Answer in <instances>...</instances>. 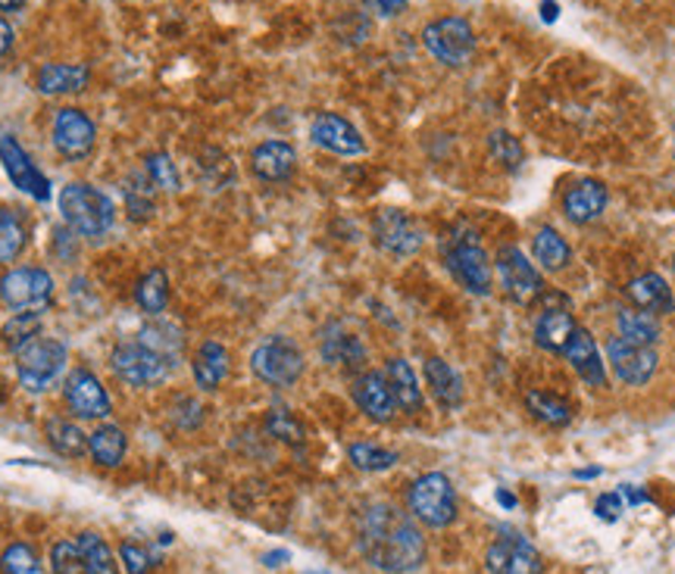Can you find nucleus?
<instances>
[{"label": "nucleus", "instance_id": "38", "mask_svg": "<svg viewBox=\"0 0 675 574\" xmlns=\"http://www.w3.org/2000/svg\"><path fill=\"white\" fill-rule=\"evenodd\" d=\"M122 194H125V209H129V216H132L135 222H144V219L154 216V182H150V179L132 175V179L125 182Z\"/></svg>", "mask_w": 675, "mask_h": 574}, {"label": "nucleus", "instance_id": "13", "mask_svg": "<svg viewBox=\"0 0 675 574\" xmlns=\"http://www.w3.org/2000/svg\"><path fill=\"white\" fill-rule=\"evenodd\" d=\"M375 244L391 256H413L422 247V229L400 209H382L373 222Z\"/></svg>", "mask_w": 675, "mask_h": 574}, {"label": "nucleus", "instance_id": "42", "mask_svg": "<svg viewBox=\"0 0 675 574\" xmlns=\"http://www.w3.org/2000/svg\"><path fill=\"white\" fill-rule=\"evenodd\" d=\"M50 569H53V574H92L88 559H85V552L79 547V540H75V544H70V540L53 544V550H50Z\"/></svg>", "mask_w": 675, "mask_h": 574}, {"label": "nucleus", "instance_id": "34", "mask_svg": "<svg viewBox=\"0 0 675 574\" xmlns=\"http://www.w3.org/2000/svg\"><path fill=\"white\" fill-rule=\"evenodd\" d=\"M138 341L144 346H150V350H157L160 356H166L172 366L179 363V356H182V334H179V328H172V325L166 322H150L141 328Z\"/></svg>", "mask_w": 675, "mask_h": 574}, {"label": "nucleus", "instance_id": "39", "mask_svg": "<svg viewBox=\"0 0 675 574\" xmlns=\"http://www.w3.org/2000/svg\"><path fill=\"white\" fill-rule=\"evenodd\" d=\"M79 547H82L85 559H88V569H92V574H119L113 550L107 547V540H104L100 534H92V530H88V534H82V537H79Z\"/></svg>", "mask_w": 675, "mask_h": 574}, {"label": "nucleus", "instance_id": "45", "mask_svg": "<svg viewBox=\"0 0 675 574\" xmlns=\"http://www.w3.org/2000/svg\"><path fill=\"white\" fill-rule=\"evenodd\" d=\"M266 431L279 437L281 443H291V447L303 443V425L288 410H279V406L269 410V415H266Z\"/></svg>", "mask_w": 675, "mask_h": 574}, {"label": "nucleus", "instance_id": "15", "mask_svg": "<svg viewBox=\"0 0 675 574\" xmlns=\"http://www.w3.org/2000/svg\"><path fill=\"white\" fill-rule=\"evenodd\" d=\"M485 565L491 574H541L544 562L538 550L522 537H501L485 552Z\"/></svg>", "mask_w": 675, "mask_h": 574}, {"label": "nucleus", "instance_id": "18", "mask_svg": "<svg viewBox=\"0 0 675 574\" xmlns=\"http://www.w3.org/2000/svg\"><path fill=\"white\" fill-rule=\"evenodd\" d=\"M353 400L373 422H391L395 418V393L388 388V378L378 371H363L353 381Z\"/></svg>", "mask_w": 675, "mask_h": 574}, {"label": "nucleus", "instance_id": "6", "mask_svg": "<svg viewBox=\"0 0 675 574\" xmlns=\"http://www.w3.org/2000/svg\"><path fill=\"white\" fill-rule=\"evenodd\" d=\"M110 368H113L119 381H125L129 388H157V384H164L176 366L166 356H160L157 350L144 346L141 341H132V344H119L113 350Z\"/></svg>", "mask_w": 675, "mask_h": 574}, {"label": "nucleus", "instance_id": "47", "mask_svg": "<svg viewBox=\"0 0 675 574\" xmlns=\"http://www.w3.org/2000/svg\"><path fill=\"white\" fill-rule=\"evenodd\" d=\"M623 509H626V503H623L619 493H604V497L598 500V518H601V522H619Z\"/></svg>", "mask_w": 675, "mask_h": 574}, {"label": "nucleus", "instance_id": "12", "mask_svg": "<svg viewBox=\"0 0 675 574\" xmlns=\"http://www.w3.org/2000/svg\"><path fill=\"white\" fill-rule=\"evenodd\" d=\"M0 162H3V169H7V175H10V182L16 184L23 194H28V197L38 200V204L50 200V182H47V175L32 162V157L25 154V147L20 141L10 138V135L0 138Z\"/></svg>", "mask_w": 675, "mask_h": 574}, {"label": "nucleus", "instance_id": "32", "mask_svg": "<svg viewBox=\"0 0 675 574\" xmlns=\"http://www.w3.org/2000/svg\"><path fill=\"white\" fill-rule=\"evenodd\" d=\"M88 450H92V456L97 465H104V468H117L119 462H122V456H125V435H122V428H117V425H104V428H97V431L88 437Z\"/></svg>", "mask_w": 675, "mask_h": 574}, {"label": "nucleus", "instance_id": "40", "mask_svg": "<svg viewBox=\"0 0 675 574\" xmlns=\"http://www.w3.org/2000/svg\"><path fill=\"white\" fill-rule=\"evenodd\" d=\"M0 572L3 574H47L38 552L28 544H10L0 552Z\"/></svg>", "mask_w": 675, "mask_h": 574}, {"label": "nucleus", "instance_id": "27", "mask_svg": "<svg viewBox=\"0 0 675 574\" xmlns=\"http://www.w3.org/2000/svg\"><path fill=\"white\" fill-rule=\"evenodd\" d=\"M323 359L328 366L360 368L366 359V350L360 344V338L348 334L341 325H328L326 338H323Z\"/></svg>", "mask_w": 675, "mask_h": 574}, {"label": "nucleus", "instance_id": "37", "mask_svg": "<svg viewBox=\"0 0 675 574\" xmlns=\"http://www.w3.org/2000/svg\"><path fill=\"white\" fill-rule=\"evenodd\" d=\"M25 247V222L20 212L0 209V262H13Z\"/></svg>", "mask_w": 675, "mask_h": 574}, {"label": "nucleus", "instance_id": "5", "mask_svg": "<svg viewBox=\"0 0 675 574\" xmlns=\"http://www.w3.org/2000/svg\"><path fill=\"white\" fill-rule=\"evenodd\" d=\"M251 371L269 388H291L303 375V353L291 338H266L251 353Z\"/></svg>", "mask_w": 675, "mask_h": 574}, {"label": "nucleus", "instance_id": "17", "mask_svg": "<svg viewBox=\"0 0 675 574\" xmlns=\"http://www.w3.org/2000/svg\"><path fill=\"white\" fill-rule=\"evenodd\" d=\"M67 403H70V410L79 418H107V415L113 413L104 384L85 368H79V371L70 375V381H67Z\"/></svg>", "mask_w": 675, "mask_h": 574}, {"label": "nucleus", "instance_id": "23", "mask_svg": "<svg viewBox=\"0 0 675 574\" xmlns=\"http://www.w3.org/2000/svg\"><path fill=\"white\" fill-rule=\"evenodd\" d=\"M191 371H194V381H197L201 391H216L229 375V350L219 341H204L197 356H194Z\"/></svg>", "mask_w": 675, "mask_h": 574}, {"label": "nucleus", "instance_id": "35", "mask_svg": "<svg viewBox=\"0 0 675 574\" xmlns=\"http://www.w3.org/2000/svg\"><path fill=\"white\" fill-rule=\"evenodd\" d=\"M526 406H529V413L535 415L538 422L554 425V428H563V425H569V422H572V410H569V403H566V400H559V396H554V393L532 391L529 396H526Z\"/></svg>", "mask_w": 675, "mask_h": 574}, {"label": "nucleus", "instance_id": "26", "mask_svg": "<svg viewBox=\"0 0 675 574\" xmlns=\"http://www.w3.org/2000/svg\"><path fill=\"white\" fill-rule=\"evenodd\" d=\"M425 381H429V391L438 400L442 410H457L463 403V381L454 371V366H447L444 359L425 363Z\"/></svg>", "mask_w": 675, "mask_h": 574}, {"label": "nucleus", "instance_id": "9", "mask_svg": "<svg viewBox=\"0 0 675 574\" xmlns=\"http://www.w3.org/2000/svg\"><path fill=\"white\" fill-rule=\"evenodd\" d=\"M0 300L16 313H41L53 300V278L35 266L10 269L0 278Z\"/></svg>", "mask_w": 675, "mask_h": 574}, {"label": "nucleus", "instance_id": "20", "mask_svg": "<svg viewBox=\"0 0 675 574\" xmlns=\"http://www.w3.org/2000/svg\"><path fill=\"white\" fill-rule=\"evenodd\" d=\"M606 209V187L598 179H579L563 194V212L569 222L588 225Z\"/></svg>", "mask_w": 675, "mask_h": 574}, {"label": "nucleus", "instance_id": "56", "mask_svg": "<svg viewBox=\"0 0 675 574\" xmlns=\"http://www.w3.org/2000/svg\"><path fill=\"white\" fill-rule=\"evenodd\" d=\"M673 269H675V256H673Z\"/></svg>", "mask_w": 675, "mask_h": 574}, {"label": "nucleus", "instance_id": "29", "mask_svg": "<svg viewBox=\"0 0 675 574\" xmlns=\"http://www.w3.org/2000/svg\"><path fill=\"white\" fill-rule=\"evenodd\" d=\"M45 431L50 447L67 460H82L88 453V435L70 418H47Z\"/></svg>", "mask_w": 675, "mask_h": 574}, {"label": "nucleus", "instance_id": "2", "mask_svg": "<svg viewBox=\"0 0 675 574\" xmlns=\"http://www.w3.org/2000/svg\"><path fill=\"white\" fill-rule=\"evenodd\" d=\"M60 212H63L67 225L82 237L107 234L113 229V219H117L113 200L104 191L82 182H72L60 191Z\"/></svg>", "mask_w": 675, "mask_h": 574}, {"label": "nucleus", "instance_id": "22", "mask_svg": "<svg viewBox=\"0 0 675 574\" xmlns=\"http://www.w3.org/2000/svg\"><path fill=\"white\" fill-rule=\"evenodd\" d=\"M626 294L635 303V309H644V313H653V316H666L675 309L673 288L666 284V278L656 276V272H644L635 281H629Z\"/></svg>", "mask_w": 675, "mask_h": 574}, {"label": "nucleus", "instance_id": "43", "mask_svg": "<svg viewBox=\"0 0 675 574\" xmlns=\"http://www.w3.org/2000/svg\"><path fill=\"white\" fill-rule=\"evenodd\" d=\"M144 172H147V179L154 182V187H160V191L176 194V191L182 187L179 169H176V162H172L169 154H147V157H144Z\"/></svg>", "mask_w": 675, "mask_h": 574}, {"label": "nucleus", "instance_id": "25", "mask_svg": "<svg viewBox=\"0 0 675 574\" xmlns=\"http://www.w3.org/2000/svg\"><path fill=\"white\" fill-rule=\"evenodd\" d=\"M88 78H92L88 66H79V63H50V66L38 72V91L47 94V97L79 94L88 88Z\"/></svg>", "mask_w": 675, "mask_h": 574}, {"label": "nucleus", "instance_id": "10", "mask_svg": "<svg viewBox=\"0 0 675 574\" xmlns=\"http://www.w3.org/2000/svg\"><path fill=\"white\" fill-rule=\"evenodd\" d=\"M497 276H501V284H504V294L513 303H519V306H532L544 294V278L538 276V269L519 247L501 251V256H497Z\"/></svg>", "mask_w": 675, "mask_h": 574}, {"label": "nucleus", "instance_id": "1", "mask_svg": "<svg viewBox=\"0 0 675 574\" xmlns=\"http://www.w3.org/2000/svg\"><path fill=\"white\" fill-rule=\"evenodd\" d=\"M357 547L363 559L388 574L417 572L425 562V540L420 528L395 505H370L357 525Z\"/></svg>", "mask_w": 675, "mask_h": 574}, {"label": "nucleus", "instance_id": "41", "mask_svg": "<svg viewBox=\"0 0 675 574\" xmlns=\"http://www.w3.org/2000/svg\"><path fill=\"white\" fill-rule=\"evenodd\" d=\"M489 150H491V160L497 162V166H504L507 172H516L519 166H522V160H526V150H522V144H519V138H513L510 132H491L489 138Z\"/></svg>", "mask_w": 675, "mask_h": 574}, {"label": "nucleus", "instance_id": "51", "mask_svg": "<svg viewBox=\"0 0 675 574\" xmlns=\"http://www.w3.org/2000/svg\"><path fill=\"white\" fill-rule=\"evenodd\" d=\"M559 16V7L554 3V0H541V20L544 23H557Z\"/></svg>", "mask_w": 675, "mask_h": 574}, {"label": "nucleus", "instance_id": "31", "mask_svg": "<svg viewBox=\"0 0 675 574\" xmlns=\"http://www.w3.org/2000/svg\"><path fill=\"white\" fill-rule=\"evenodd\" d=\"M532 253H535L538 262H541L544 269H551V272L566 269L569 259H572V251H569L566 237H563L557 229H551V225L538 229L535 241H532Z\"/></svg>", "mask_w": 675, "mask_h": 574}, {"label": "nucleus", "instance_id": "44", "mask_svg": "<svg viewBox=\"0 0 675 574\" xmlns=\"http://www.w3.org/2000/svg\"><path fill=\"white\" fill-rule=\"evenodd\" d=\"M348 456L360 472H385V468L397 465V453L385 450V447H375V443H353Z\"/></svg>", "mask_w": 675, "mask_h": 574}, {"label": "nucleus", "instance_id": "3", "mask_svg": "<svg viewBox=\"0 0 675 574\" xmlns=\"http://www.w3.org/2000/svg\"><path fill=\"white\" fill-rule=\"evenodd\" d=\"M70 359V350L63 341H53V338H38L28 346H23L16 353V375H20V384L28 393H45L60 371L67 368Z\"/></svg>", "mask_w": 675, "mask_h": 574}, {"label": "nucleus", "instance_id": "24", "mask_svg": "<svg viewBox=\"0 0 675 574\" xmlns=\"http://www.w3.org/2000/svg\"><path fill=\"white\" fill-rule=\"evenodd\" d=\"M385 378H388V388L395 393L397 410H403L407 415H420L425 400H422L420 381H417V371L410 368V363L407 359H391Z\"/></svg>", "mask_w": 675, "mask_h": 574}, {"label": "nucleus", "instance_id": "48", "mask_svg": "<svg viewBox=\"0 0 675 574\" xmlns=\"http://www.w3.org/2000/svg\"><path fill=\"white\" fill-rule=\"evenodd\" d=\"M366 7H370L373 13H378V16L391 20V16H400V13L407 10V0H366Z\"/></svg>", "mask_w": 675, "mask_h": 574}, {"label": "nucleus", "instance_id": "33", "mask_svg": "<svg viewBox=\"0 0 675 574\" xmlns=\"http://www.w3.org/2000/svg\"><path fill=\"white\" fill-rule=\"evenodd\" d=\"M135 303L150 316L164 313L166 303H169V278H166L164 269H150L147 276L141 278L138 288H135Z\"/></svg>", "mask_w": 675, "mask_h": 574}, {"label": "nucleus", "instance_id": "11", "mask_svg": "<svg viewBox=\"0 0 675 574\" xmlns=\"http://www.w3.org/2000/svg\"><path fill=\"white\" fill-rule=\"evenodd\" d=\"M606 359H610V366L616 371V378L623 384H631V388L648 384L653 378V371H656V363H660L653 346L631 344V341L619 338V334L606 341Z\"/></svg>", "mask_w": 675, "mask_h": 574}, {"label": "nucleus", "instance_id": "30", "mask_svg": "<svg viewBox=\"0 0 675 574\" xmlns=\"http://www.w3.org/2000/svg\"><path fill=\"white\" fill-rule=\"evenodd\" d=\"M616 331L631 344L653 346L660 341V322L653 313H644V309H623L616 316Z\"/></svg>", "mask_w": 675, "mask_h": 574}, {"label": "nucleus", "instance_id": "28", "mask_svg": "<svg viewBox=\"0 0 675 574\" xmlns=\"http://www.w3.org/2000/svg\"><path fill=\"white\" fill-rule=\"evenodd\" d=\"M572 331H576V322H572L569 313L547 309V313L538 316L535 344L541 346V350H547V353H563L566 344H569V338H572Z\"/></svg>", "mask_w": 675, "mask_h": 574}, {"label": "nucleus", "instance_id": "54", "mask_svg": "<svg viewBox=\"0 0 675 574\" xmlns=\"http://www.w3.org/2000/svg\"><path fill=\"white\" fill-rule=\"evenodd\" d=\"M25 0H0V10H20Z\"/></svg>", "mask_w": 675, "mask_h": 574}, {"label": "nucleus", "instance_id": "4", "mask_svg": "<svg viewBox=\"0 0 675 574\" xmlns=\"http://www.w3.org/2000/svg\"><path fill=\"white\" fill-rule=\"evenodd\" d=\"M407 505L429 528H447L457 518V493L450 478L442 472H429L417 478L407 493Z\"/></svg>", "mask_w": 675, "mask_h": 574}, {"label": "nucleus", "instance_id": "8", "mask_svg": "<svg viewBox=\"0 0 675 574\" xmlns=\"http://www.w3.org/2000/svg\"><path fill=\"white\" fill-rule=\"evenodd\" d=\"M447 269L469 294H479V297H489L491 294V281L494 278H491L489 253L482 251V244H479V237L472 231H463L447 247Z\"/></svg>", "mask_w": 675, "mask_h": 574}, {"label": "nucleus", "instance_id": "7", "mask_svg": "<svg viewBox=\"0 0 675 574\" xmlns=\"http://www.w3.org/2000/svg\"><path fill=\"white\" fill-rule=\"evenodd\" d=\"M422 45L438 63L460 70V66H466L472 60L475 35H472V25L466 23L463 16H444V20L425 25Z\"/></svg>", "mask_w": 675, "mask_h": 574}, {"label": "nucleus", "instance_id": "19", "mask_svg": "<svg viewBox=\"0 0 675 574\" xmlns=\"http://www.w3.org/2000/svg\"><path fill=\"white\" fill-rule=\"evenodd\" d=\"M298 154L288 141H263L251 154V169L263 182H288L294 175Z\"/></svg>", "mask_w": 675, "mask_h": 574}, {"label": "nucleus", "instance_id": "14", "mask_svg": "<svg viewBox=\"0 0 675 574\" xmlns=\"http://www.w3.org/2000/svg\"><path fill=\"white\" fill-rule=\"evenodd\" d=\"M97 141V129L88 119V113L67 107L53 115V147L67 157V160H82L94 150Z\"/></svg>", "mask_w": 675, "mask_h": 574}, {"label": "nucleus", "instance_id": "55", "mask_svg": "<svg viewBox=\"0 0 675 574\" xmlns=\"http://www.w3.org/2000/svg\"><path fill=\"white\" fill-rule=\"evenodd\" d=\"M594 475H601V468H584V472H576V478H594Z\"/></svg>", "mask_w": 675, "mask_h": 574}, {"label": "nucleus", "instance_id": "46", "mask_svg": "<svg viewBox=\"0 0 675 574\" xmlns=\"http://www.w3.org/2000/svg\"><path fill=\"white\" fill-rule=\"evenodd\" d=\"M122 562H125V572L129 574H147L150 572V555H147V550L144 547H138V544H132V540H125L122 544Z\"/></svg>", "mask_w": 675, "mask_h": 574}, {"label": "nucleus", "instance_id": "36", "mask_svg": "<svg viewBox=\"0 0 675 574\" xmlns=\"http://www.w3.org/2000/svg\"><path fill=\"white\" fill-rule=\"evenodd\" d=\"M41 334V313H16L10 322L3 325L0 338H3V346L20 353L23 346H28L32 341H38Z\"/></svg>", "mask_w": 675, "mask_h": 574}, {"label": "nucleus", "instance_id": "53", "mask_svg": "<svg viewBox=\"0 0 675 574\" xmlns=\"http://www.w3.org/2000/svg\"><path fill=\"white\" fill-rule=\"evenodd\" d=\"M497 503L510 505V509H513V505H516V497H513L510 490H497Z\"/></svg>", "mask_w": 675, "mask_h": 574}, {"label": "nucleus", "instance_id": "49", "mask_svg": "<svg viewBox=\"0 0 675 574\" xmlns=\"http://www.w3.org/2000/svg\"><path fill=\"white\" fill-rule=\"evenodd\" d=\"M619 497H623V503H629V505L648 503V493H644V490H638V487H631V484H623V487H619Z\"/></svg>", "mask_w": 675, "mask_h": 574}, {"label": "nucleus", "instance_id": "52", "mask_svg": "<svg viewBox=\"0 0 675 574\" xmlns=\"http://www.w3.org/2000/svg\"><path fill=\"white\" fill-rule=\"evenodd\" d=\"M263 562H266L269 569H279V565H285V562H288V550L266 552V555H263Z\"/></svg>", "mask_w": 675, "mask_h": 574}, {"label": "nucleus", "instance_id": "21", "mask_svg": "<svg viewBox=\"0 0 675 574\" xmlns=\"http://www.w3.org/2000/svg\"><path fill=\"white\" fill-rule=\"evenodd\" d=\"M566 359L572 363V368L579 371V378H584L591 388H604L606 384V371H604V356L594 344V338L584 331V328H576L569 344H566Z\"/></svg>", "mask_w": 675, "mask_h": 574}, {"label": "nucleus", "instance_id": "16", "mask_svg": "<svg viewBox=\"0 0 675 574\" xmlns=\"http://www.w3.org/2000/svg\"><path fill=\"white\" fill-rule=\"evenodd\" d=\"M310 138L313 144H320L328 154L338 157H360L366 150L363 135L350 125L348 119H341L338 113H320L310 125Z\"/></svg>", "mask_w": 675, "mask_h": 574}, {"label": "nucleus", "instance_id": "50", "mask_svg": "<svg viewBox=\"0 0 675 574\" xmlns=\"http://www.w3.org/2000/svg\"><path fill=\"white\" fill-rule=\"evenodd\" d=\"M10 47H13V28H10V23L0 16V57H3Z\"/></svg>", "mask_w": 675, "mask_h": 574}]
</instances>
